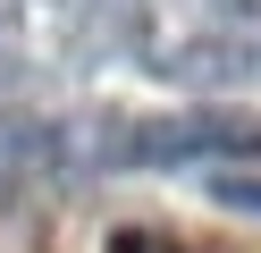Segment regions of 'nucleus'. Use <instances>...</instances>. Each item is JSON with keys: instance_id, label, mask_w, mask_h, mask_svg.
<instances>
[{"instance_id": "1", "label": "nucleus", "mask_w": 261, "mask_h": 253, "mask_svg": "<svg viewBox=\"0 0 261 253\" xmlns=\"http://www.w3.org/2000/svg\"><path fill=\"white\" fill-rule=\"evenodd\" d=\"M118 253H186V245H169V236H118Z\"/></svg>"}]
</instances>
